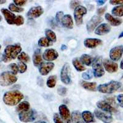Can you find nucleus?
<instances>
[{
	"mask_svg": "<svg viewBox=\"0 0 123 123\" xmlns=\"http://www.w3.org/2000/svg\"><path fill=\"white\" fill-rule=\"evenodd\" d=\"M103 65L105 70L108 73H115L117 71L118 65L116 63L109 59H105L103 62Z\"/></svg>",
	"mask_w": 123,
	"mask_h": 123,
	"instance_id": "16",
	"label": "nucleus"
},
{
	"mask_svg": "<svg viewBox=\"0 0 123 123\" xmlns=\"http://www.w3.org/2000/svg\"><path fill=\"white\" fill-rule=\"evenodd\" d=\"M106 7H100L97 9V12L98 15H102L105 13V12L106 11Z\"/></svg>",
	"mask_w": 123,
	"mask_h": 123,
	"instance_id": "48",
	"label": "nucleus"
},
{
	"mask_svg": "<svg viewBox=\"0 0 123 123\" xmlns=\"http://www.w3.org/2000/svg\"><path fill=\"white\" fill-rule=\"evenodd\" d=\"M110 3L113 5H123V0H110Z\"/></svg>",
	"mask_w": 123,
	"mask_h": 123,
	"instance_id": "46",
	"label": "nucleus"
},
{
	"mask_svg": "<svg viewBox=\"0 0 123 123\" xmlns=\"http://www.w3.org/2000/svg\"><path fill=\"white\" fill-rule=\"evenodd\" d=\"M94 115L97 119H100L104 123H111L113 118L109 113L104 112L99 110H95Z\"/></svg>",
	"mask_w": 123,
	"mask_h": 123,
	"instance_id": "10",
	"label": "nucleus"
},
{
	"mask_svg": "<svg viewBox=\"0 0 123 123\" xmlns=\"http://www.w3.org/2000/svg\"><path fill=\"white\" fill-rule=\"evenodd\" d=\"M54 63L52 62L43 63V64L39 67V73L43 76L47 75L54 68Z\"/></svg>",
	"mask_w": 123,
	"mask_h": 123,
	"instance_id": "18",
	"label": "nucleus"
},
{
	"mask_svg": "<svg viewBox=\"0 0 123 123\" xmlns=\"http://www.w3.org/2000/svg\"><path fill=\"white\" fill-rule=\"evenodd\" d=\"M72 63L74 67L78 71H83L86 70V68L81 62L78 58H74L72 60Z\"/></svg>",
	"mask_w": 123,
	"mask_h": 123,
	"instance_id": "29",
	"label": "nucleus"
},
{
	"mask_svg": "<svg viewBox=\"0 0 123 123\" xmlns=\"http://www.w3.org/2000/svg\"><path fill=\"white\" fill-rule=\"evenodd\" d=\"M81 2L79 1H71L70 2V7L71 9H75L77 7L80 6Z\"/></svg>",
	"mask_w": 123,
	"mask_h": 123,
	"instance_id": "41",
	"label": "nucleus"
},
{
	"mask_svg": "<svg viewBox=\"0 0 123 123\" xmlns=\"http://www.w3.org/2000/svg\"><path fill=\"white\" fill-rule=\"evenodd\" d=\"M93 74H93V73L92 72V71L89 70L88 71L84 72V73H83V74H82V78L85 80H90L92 78Z\"/></svg>",
	"mask_w": 123,
	"mask_h": 123,
	"instance_id": "36",
	"label": "nucleus"
},
{
	"mask_svg": "<svg viewBox=\"0 0 123 123\" xmlns=\"http://www.w3.org/2000/svg\"><path fill=\"white\" fill-rule=\"evenodd\" d=\"M17 81V77L10 71H4L0 74V85L2 86L12 85Z\"/></svg>",
	"mask_w": 123,
	"mask_h": 123,
	"instance_id": "5",
	"label": "nucleus"
},
{
	"mask_svg": "<svg viewBox=\"0 0 123 123\" xmlns=\"http://www.w3.org/2000/svg\"><path fill=\"white\" fill-rule=\"evenodd\" d=\"M1 46L0 45V49H1Z\"/></svg>",
	"mask_w": 123,
	"mask_h": 123,
	"instance_id": "58",
	"label": "nucleus"
},
{
	"mask_svg": "<svg viewBox=\"0 0 123 123\" xmlns=\"http://www.w3.org/2000/svg\"><path fill=\"white\" fill-rule=\"evenodd\" d=\"M64 16V14L62 11H59L57 12L56 13L55 15V19L56 21L57 22L60 23L61 22L62 19L63 18V17Z\"/></svg>",
	"mask_w": 123,
	"mask_h": 123,
	"instance_id": "43",
	"label": "nucleus"
},
{
	"mask_svg": "<svg viewBox=\"0 0 123 123\" xmlns=\"http://www.w3.org/2000/svg\"><path fill=\"white\" fill-rule=\"evenodd\" d=\"M105 19L107 20L112 26H119L122 24V20L121 18H115L111 14L106 13L105 14Z\"/></svg>",
	"mask_w": 123,
	"mask_h": 123,
	"instance_id": "23",
	"label": "nucleus"
},
{
	"mask_svg": "<svg viewBox=\"0 0 123 123\" xmlns=\"http://www.w3.org/2000/svg\"><path fill=\"white\" fill-rule=\"evenodd\" d=\"M3 60V54H0V62Z\"/></svg>",
	"mask_w": 123,
	"mask_h": 123,
	"instance_id": "54",
	"label": "nucleus"
},
{
	"mask_svg": "<svg viewBox=\"0 0 123 123\" xmlns=\"http://www.w3.org/2000/svg\"><path fill=\"white\" fill-rule=\"evenodd\" d=\"M123 31H122V32L120 33V35H119V37H118V38H119V39H120V38H123Z\"/></svg>",
	"mask_w": 123,
	"mask_h": 123,
	"instance_id": "52",
	"label": "nucleus"
},
{
	"mask_svg": "<svg viewBox=\"0 0 123 123\" xmlns=\"http://www.w3.org/2000/svg\"><path fill=\"white\" fill-rule=\"evenodd\" d=\"M33 62L35 67H40L43 64V59L40 49H37L33 55Z\"/></svg>",
	"mask_w": 123,
	"mask_h": 123,
	"instance_id": "22",
	"label": "nucleus"
},
{
	"mask_svg": "<svg viewBox=\"0 0 123 123\" xmlns=\"http://www.w3.org/2000/svg\"><path fill=\"white\" fill-rule=\"evenodd\" d=\"M17 65H18V70H19V72L20 73H25V71H27V65L25 64V63H24V62H20Z\"/></svg>",
	"mask_w": 123,
	"mask_h": 123,
	"instance_id": "37",
	"label": "nucleus"
},
{
	"mask_svg": "<svg viewBox=\"0 0 123 123\" xmlns=\"http://www.w3.org/2000/svg\"><path fill=\"white\" fill-rule=\"evenodd\" d=\"M24 24V18L21 15H18L16 17V18L15 20V22L14 24H15L16 25H22Z\"/></svg>",
	"mask_w": 123,
	"mask_h": 123,
	"instance_id": "39",
	"label": "nucleus"
},
{
	"mask_svg": "<svg viewBox=\"0 0 123 123\" xmlns=\"http://www.w3.org/2000/svg\"><path fill=\"white\" fill-rule=\"evenodd\" d=\"M87 10L85 7L83 6H80L74 9V17L75 22L77 26H81L83 23V15L87 14Z\"/></svg>",
	"mask_w": 123,
	"mask_h": 123,
	"instance_id": "6",
	"label": "nucleus"
},
{
	"mask_svg": "<svg viewBox=\"0 0 123 123\" xmlns=\"http://www.w3.org/2000/svg\"><path fill=\"white\" fill-rule=\"evenodd\" d=\"M56 83H57V76L55 75H52L49 76L47 80L46 84L47 86L49 88H53L55 86Z\"/></svg>",
	"mask_w": 123,
	"mask_h": 123,
	"instance_id": "33",
	"label": "nucleus"
},
{
	"mask_svg": "<svg viewBox=\"0 0 123 123\" xmlns=\"http://www.w3.org/2000/svg\"><path fill=\"white\" fill-rule=\"evenodd\" d=\"M30 109V105L29 102H28L27 101H24L18 104V106L16 108V111L20 113L21 112L29 110Z\"/></svg>",
	"mask_w": 123,
	"mask_h": 123,
	"instance_id": "27",
	"label": "nucleus"
},
{
	"mask_svg": "<svg viewBox=\"0 0 123 123\" xmlns=\"http://www.w3.org/2000/svg\"><path fill=\"white\" fill-rule=\"evenodd\" d=\"M113 15L117 17H123V5H120L113 7L111 10Z\"/></svg>",
	"mask_w": 123,
	"mask_h": 123,
	"instance_id": "31",
	"label": "nucleus"
},
{
	"mask_svg": "<svg viewBox=\"0 0 123 123\" xmlns=\"http://www.w3.org/2000/svg\"><path fill=\"white\" fill-rule=\"evenodd\" d=\"M38 46L40 47H49L53 44V43L50 41L48 38L46 37H43L39 39L38 42Z\"/></svg>",
	"mask_w": 123,
	"mask_h": 123,
	"instance_id": "30",
	"label": "nucleus"
},
{
	"mask_svg": "<svg viewBox=\"0 0 123 123\" xmlns=\"http://www.w3.org/2000/svg\"><path fill=\"white\" fill-rule=\"evenodd\" d=\"M81 86L86 90L91 91H95L97 90V83L95 82H86V81H81Z\"/></svg>",
	"mask_w": 123,
	"mask_h": 123,
	"instance_id": "25",
	"label": "nucleus"
},
{
	"mask_svg": "<svg viewBox=\"0 0 123 123\" xmlns=\"http://www.w3.org/2000/svg\"><path fill=\"white\" fill-rule=\"evenodd\" d=\"M92 69H93V74L96 78H100L105 74L104 65L102 58L100 56H97L94 59L92 62Z\"/></svg>",
	"mask_w": 123,
	"mask_h": 123,
	"instance_id": "4",
	"label": "nucleus"
},
{
	"mask_svg": "<svg viewBox=\"0 0 123 123\" xmlns=\"http://www.w3.org/2000/svg\"><path fill=\"white\" fill-rule=\"evenodd\" d=\"M14 2L15 5L18 7L24 6L27 3V1H25V0H14Z\"/></svg>",
	"mask_w": 123,
	"mask_h": 123,
	"instance_id": "44",
	"label": "nucleus"
},
{
	"mask_svg": "<svg viewBox=\"0 0 123 123\" xmlns=\"http://www.w3.org/2000/svg\"><path fill=\"white\" fill-rule=\"evenodd\" d=\"M67 89L65 87L60 86L57 89V93L59 94V95H61V96L65 95L67 94Z\"/></svg>",
	"mask_w": 123,
	"mask_h": 123,
	"instance_id": "40",
	"label": "nucleus"
},
{
	"mask_svg": "<svg viewBox=\"0 0 123 123\" xmlns=\"http://www.w3.org/2000/svg\"><path fill=\"white\" fill-rule=\"evenodd\" d=\"M45 35L46 36V38H48L50 41H52V43L56 42L57 37H56L55 33L53 31L50 29H47L45 31Z\"/></svg>",
	"mask_w": 123,
	"mask_h": 123,
	"instance_id": "32",
	"label": "nucleus"
},
{
	"mask_svg": "<svg viewBox=\"0 0 123 123\" xmlns=\"http://www.w3.org/2000/svg\"><path fill=\"white\" fill-rule=\"evenodd\" d=\"M103 21V18L98 15H94L91 18L86 25L87 30L89 33H92L101 22Z\"/></svg>",
	"mask_w": 123,
	"mask_h": 123,
	"instance_id": "9",
	"label": "nucleus"
},
{
	"mask_svg": "<svg viewBox=\"0 0 123 123\" xmlns=\"http://www.w3.org/2000/svg\"><path fill=\"white\" fill-rule=\"evenodd\" d=\"M60 24L62 25V26L68 29H72L73 28V18L69 14L64 15L60 22Z\"/></svg>",
	"mask_w": 123,
	"mask_h": 123,
	"instance_id": "21",
	"label": "nucleus"
},
{
	"mask_svg": "<svg viewBox=\"0 0 123 123\" xmlns=\"http://www.w3.org/2000/svg\"><path fill=\"white\" fill-rule=\"evenodd\" d=\"M6 2V1H4V0H0V4H4Z\"/></svg>",
	"mask_w": 123,
	"mask_h": 123,
	"instance_id": "55",
	"label": "nucleus"
},
{
	"mask_svg": "<svg viewBox=\"0 0 123 123\" xmlns=\"http://www.w3.org/2000/svg\"><path fill=\"white\" fill-rule=\"evenodd\" d=\"M67 49V46H66L65 44H62L61 46V47H60V49H61V50H62V51L65 50Z\"/></svg>",
	"mask_w": 123,
	"mask_h": 123,
	"instance_id": "50",
	"label": "nucleus"
},
{
	"mask_svg": "<svg viewBox=\"0 0 123 123\" xmlns=\"http://www.w3.org/2000/svg\"><path fill=\"white\" fill-rule=\"evenodd\" d=\"M105 101L106 102H108L109 104H110L111 105H112V106L116 104V103H115V99L114 97H108V98H106V100Z\"/></svg>",
	"mask_w": 123,
	"mask_h": 123,
	"instance_id": "47",
	"label": "nucleus"
},
{
	"mask_svg": "<svg viewBox=\"0 0 123 123\" xmlns=\"http://www.w3.org/2000/svg\"><path fill=\"white\" fill-rule=\"evenodd\" d=\"M97 106L100 110L104 111L106 113H111L117 112V110L116 109V108L111 105L105 100H101L97 102Z\"/></svg>",
	"mask_w": 123,
	"mask_h": 123,
	"instance_id": "13",
	"label": "nucleus"
},
{
	"mask_svg": "<svg viewBox=\"0 0 123 123\" xmlns=\"http://www.w3.org/2000/svg\"><path fill=\"white\" fill-rule=\"evenodd\" d=\"M1 17L0 16V21H1Z\"/></svg>",
	"mask_w": 123,
	"mask_h": 123,
	"instance_id": "56",
	"label": "nucleus"
},
{
	"mask_svg": "<svg viewBox=\"0 0 123 123\" xmlns=\"http://www.w3.org/2000/svg\"><path fill=\"white\" fill-rule=\"evenodd\" d=\"M10 69L11 70L12 73L14 74H17L18 73V72L19 71V70H18V65L15 63H11V64L9 65Z\"/></svg>",
	"mask_w": 123,
	"mask_h": 123,
	"instance_id": "38",
	"label": "nucleus"
},
{
	"mask_svg": "<svg viewBox=\"0 0 123 123\" xmlns=\"http://www.w3.org/2000/svg\"><path fill=\"white\" fill-rule=\"evenodd\" d=\"M60 78L62 82L65 84H69L71 82L70 65L68 63H65L62 68L61 72H60Z\"/></svg>",
	"mask_w": 123,
	"mask_h": 123,
	"instance_id": "8",
	"label": "nucleus"
},
{
	"mask_svg": "<svg viewBox=\"0 0 123 123\" xmlns=\"http://www.w3.org/2000/svg\"><path fill=\"white\" fill-rule=\"evenodd\" d=\"M121 83L119 81H111L109 83L100 84L97 87V90L103 94H110L117 91L121 87Z\"/></svg>",
	"mask_w": 123,
	"mask_h": 123,
	"instance_id": "3",
	"label": "nucleus"
},
{
	"mask_svg": "<svg viewBox=\"0 0 123 123\" xmlns=\"http://www.w3.org/2000/svg\"><path fill=\"white\" fill-rule=\"evenodd\" d=\"M59 57L57 51L54 49H46L43 54V58L46 61L51 62L56 60Z\"/></svg>",
	"mask_w": 123,
	"mask_h": 123,
	"instance_id": "15",
	"label": "nucleus"
},
{
	"mask_svg": "<svg viewBox=\"0 0 123 123\" xmlns=\"http://www.w3.org/2000/svg\"><path fill=\"white\" fill-rule=\"evenodd\" d=\"M22 51L20 45H9L5 48L3 54V60L4 62H8L12 60H14L18 57Z\"/></svg>",
	"mask_w": 123,
	"mask_h": 123,
	"instance_id": "2",
	"label": "nucleus"
},
{
	"mask_svg": "<svg viewBox=\"0 0 123 123\" xmlns=\"http://www.w3.org/2000/svg\"><path fill=\"white\" fill-rule=\"evenodd\" d=\"M82 117H83V121L86 123H94L95 121L94 117L92 113L89 111H84L82 113Z\"/></svg>",
	"mask_w": 123,
	"mask_h": 123,
	"instance_id": "24",
	"label": "nucleus"
},
{
	"mask_svg": "<svg viewBox=\"0 0 123 123\" xmlns=\"http://www.w3.org/2000/svg\"><path fill=\"white\" fill-rule=\"evenodd\" d=\"M1 12L3 13V15H4V18L6 19L7 24H11H11H14L15 20L17 16H15V15L14 13L11 12V11H10L6 9H2Z\"/></svg>",
	"mask_w": 123,
	"mask_h": 123,
	"instance_id": "20",
	"label": "nucleus"
},
{
	"mask_svg": "<svg viewBox=\"0 0 123 123\" xmlns=\"http://www.w3.org/2000/svg\"><path fill=\"white\" fill-rule=\"evenodd\" d=\"M123 54V46H117L112 48L110 51V58L113 62L118 61Z\"/></svg>",
	"mask_w": 123,
	"mask_h": 123,
	"instance_id": "12",
	"label": "nucleus"
},
{
	"mask_svg": "<svg viewBox=\"0 0 123 123\" xmlns=\"http://www.w3.org/2000/svg\"><path fill=\"white\" fill-rule=\"evenodd\" d=\"M71 121L73 123H80L83 122L82 115L79 111H74L71 114Z\"/></svg>",
	"mask_w": 123,
	"mask_h": 123,
	"instance_id": "28",
	"label": "nucleus"
},
{
	"mask_svg": "<svg viewBox=\"0 0 123 123\" xmlns=\"http://www.w3.org/2000/svg\"><path fill=\"white\" fill-rule=\"evenodd\" d=\"M102 43V41L97 38H86L84 41V45L87 48L93 49Z\"/></svg>",
	"mask_w": 123,
	"mask_h": 123,
	"instance_id": "17",
	"label": "nucleus"
},
{
	"mask_svg": "<svg viewBox=\"0 0 123 123\" xmlns=\"http://www.w3.org/2000/svg\"><path fill=\"white\" fill-rule=\"evenodd\" d=\"M19 119L23 123H30L35 121L36 119V113L32 109L25 111L19 113Z\"/></svg>",
	"mask_w": 123,
	"mask_h": 123,
	"instance_id": "7",
	"label": "nucleus"
},
{
	"mask_svg": "<svg viewBox=\"0 0 123 123\" xmlns=\"http://www.w3.org/2000/svg\"><path fill=\"white\" fill-rule=\"evenodd\" d=\"M110 30L111 27L110 26L109 24L104 23V24H100L97 27L95 30V33L97 35H99V36H102V35L108 33L110 31Z\"/></svg>",
	"mask_w": 123,
	"mask_h": 123,
	"instance_id": "19",
	"label": "nucleus"
},
{
	"mask_svg": "<svg viewBox=\"0 0 123 123\" xmlns=\"http://www.w3.org/2000/svg\"><path fill=\"white\" fill-rule=\"evenodd\" d=\"M24 98V95L18 91H12L6 92L3 96V102L9 106L17 105Z\"/></svg>",
	"mask_w": 123,
	"mask_h": 123,
	"instance_id": "1",
	"label": "nucleus"
},
{
	"mask_svg": "<svg viewBox=\"0 0 123 123\" xmlns=\"http://www.w3.org/2000/svg\"><path fill=\"white\" fill-rule=\"evenodd\" d=\"M117 101L119 106L123 108V94H119L117 97Z\"/></svg>",
	"mask_w": 123,
	"mask_h": 123,
	"instance_id": "45",
	"label": "nucleus"
},
{
	"mask_svg": "<svg viewBox=\"0 0 123 123\" xmlns=\"http://www.w3.org/2000/svg\"><path fill=\"white\" fill-rule=\"evenodd\" d=\"M59 113L62 119L65 123H71V115L68 107L65 105H61L59 106Z\"/></svg>",
	"mask_w": 123,
	"mask_h": 123,
	"instance_id": "11",
	"label": "nucleus"
},
{
	"mask_svg": "<svg viewBox=\"0 0 123 123\" xmlns=\"http://www.w3.org/2000/svg\"><path fill=\"white\" fill-rule=\"evenodd\" d=\"M84 123V121H83V122H81V123Z\"/></svg>",
	"mask_w": 123,
	"mask_h": 123,
	"instance_id": "57",
	"label": "nucleus"
},
{
	"mask_svg": "<svg viewBox=\"0 0 123 123\" xmlns=\"http://www.w3.org/2000/svg\"><path fill=\"white\" fill-rule=\"evenodd\" d=\"M43 12L44 10L41 6H35L30 9L27 14V16L28 18L30 19L38 18L43 14Z\"/></svg>",
	"mask_w": 123,
	"mask_h": 123,
	"instance_id": "14",
	"label": "nucleus"
},
{
	"mask_svg": "<svg viewBox=\"0 0 123 123\" xmlns=\"http://www.w3.org/2000/svg\"><path fill=\"white\" fill-rule=\"evenodd\" d=\"M120 68L123 70V60L121 62V63H120Z\"/></svg>",
	"mask_w": 123,
	"mask_h": 123,
	"instance_id": "51",
	"label": "nucleus"
},
{
	"mask_svg": "<svg viewBox=\"0 0 123 123\" xmlns=\"http://www.w3.org/2000/svg\"><path fill=\"white\" fill-rule=\"evenodd\" d=\"M53 119L55 123H64V122L63 121V120L62 119L60 115H59L58 113H55L54 115Z\"/></svg>",
	"mask_w": 123,
	"mask_h": 123,
	"instance_id": "42",
	"label": "nucleus"
},
{
	"mask_svg": "<svg viewBox=\"0 0 123 123\" xmlns=\"http://www.w3.org/2000/svg\"><path fill=\"white\" fill-rule=\"evenodd\" d=\"M80 61L83 65L87 66H90L94 61V58H92L91 55L88 54H83L80 57Z\"/></svg>",
	"mask_w": 123,
	"mask_h": 123,
	"instance_id": "26",
	"label": "nucleus"
},
{
	"mask_svg": "<svg viewBox=\"0 0 123 123\" xmlns=\"http://www.w3.org/2000/svg\"><path fill=\"white\" fill-rule=\"evenodd\" d=\"M96 2L98 6H102V5L105 4L106 1H104V0H98V1H96Z\"/></svg>",
	"mask_w": 123,
	"mask_h": 123,
	"instance_id": "49",
	"label": "nucleus"
},
{
	"mask_svg": "<svg viewBox=\"0 0 123 123\" xmlns=\"http://www.w3.org/2000/svg\"><path fill=\"white\" fill-rule=\"evenodd\" d=\"M9 9L10 11L12 12H21L24 11V9L22 7H19L17 6L15 4H10L9 6Z\"/></svg>",
	"mask_w": 123,
	"mask_h": 123,
	"instance_id": "35",
	"label": "nucleus"
},
{
	"mask_svg": "<svg viewBox=\"0 0 123 123\" xmlns=\"http://www.w3.org/2000/svg\"><path fill=\"white\" fill-rule=\"evenodd\" d=\"M34 123H46L45 121H38L35 122Z\"/></svg>",
	"mask_w": 123,
	"mask_h": 123,
	"instance_id": "53",
	"label": "nucleus"
},
{
	"mask_svg": "<svg viewBox=\"0 0 123 123\" xmlns=\"http://www.w3.org/2000/svg\"><path fill=\"white\" fill-rule=\"evenodd\" d=\"M17 59L20 62H24V63H27L30 61L29 55L24 52H22L20 54L18 57H17Z\"/></svg>",
	"mask_w": 123,
	"mask_h": 123,
	"instance_id": "34",
	"label": "nucleus"
}]
</instances>
